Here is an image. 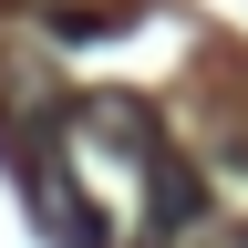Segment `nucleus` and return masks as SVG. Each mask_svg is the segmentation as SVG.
<instances>
[{"label":"nucleus","instance_id":"f257e3e1","mask_svg":"<svg viewBox=\"0 0 248 248\" xmlns=\"http://www.w3.org/2000/svg\"><path fill=\"white\" fill-rule=\"evenodd\" d=\"M31 207L62 248H176L197 238L207 186L135 93H83L31 155Z\"/></svg>","mask_w":248,"mask_h":248},{"label":"nucleus","instance_id":"f03ea898","mask_svg":"<svg viewBox=\"0 0 248 248\" xmlns=\"http://www.w3.org/2000/svg\"><path fill=\"white\" fill-rule=\"evenodd\" d=\"M197 248H248V217H228V228H197Z\"/></svg>","mask_w":248,"mask_h":248}]
</instances>
